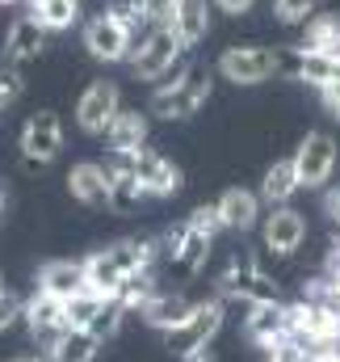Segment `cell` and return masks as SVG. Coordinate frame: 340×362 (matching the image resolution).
I'll list each match as a JSON object with an SVG mask.
<instances>
[{"mask_svg": "<svg viewBox=\"0 0 340 362\" xmlns=\"http://www.w3.org/2000/svg\"><path fill=\"white\" fill-rule=\"evenodd\" d=\"M152 262H156L152 240H118V245L97 249L85 257V286L101 291L105 299H118L130 278L152 274Z\"/></svg>", "mask_w": 340, "mask_h": 362, "instance_id": "6da1fadb", "label": "cell"}, {"mask_svg": "<svg viewBox=\"0 0 340 362\" xmlns=\"http://www.w3.org/2000/svg\"><path fill=\"white\" fill-rule=\"evenodd\" d=\"M210 89H214L210 68L181 59L169 76L152 89V97H147V114L169 118V122H172V118H193V114L210 101Z\"/></svg>", "mask_w": 340, "mask_h": 362, "instance_id": "7a4b0ae2", "label": "cell"}, {"mask_svg": "<svg viewBox=\"0 0 340 362\" xmlns=\"http://www.w3.org/2000/svg\"><path fill=\"white\" fill-rule=\"evenodd\" d=\"M214 72L231 85H244V89H256L265 81H273L281 72V55L273 47H260V42H236L219 55Z\"/></svg>", "mask_w": 340, "mask_h": 362, "instance_id": "3957f363", "label": "cell"}, {"mask_svg": "<svg viewBox=\"0 0 340 362\" xmlns=\"http://www.w3.org/2000/svg\"><path fill=\"white\" fill-rule=\"evenodd\" d=\"M181 55H185V47H181V38L172 30H143L135 38V51H130L126 64H130V76L135 81L160 85L172 68L181 64Z\"/></svg>", "mask_w": 340, "mask_h": 362, "instance_id": "277c9868", "label": "cell"}, {"mask_svg": "<svg viewBox=\"0 0 340 362\" xmlns=\"http://www.w3.org/2000/svg\"><path fill=\"white\" fill-rule=\"evenodd\" d=\"M17 148H21V160L30 169H47L51 160H59L63 152V122L55 110H38L21 122V135H17Z\"/></svg>", "mask_w": 340, "mask_h": 362, "instance_id": "5b68a950", "label": "cell"}, {"mask_svg": "<svg viewBox=\"0 0 340 362\" xmlns=\"http://www.w3.org/2000/svg\"><path fill=\"white\" fill-rule=\"evenodd\" d=\"M219 329H223V299H202V303H193L185 325H176L172 333H164V346H169V354L185 358V354L210 346L219 337Z\"/></svg>", "mask_w": 340, "mask_h": 362, "instance_id": "8992f818", "label": "cell"}, {"mask_svg": "<svg viewBox=\"0 0 340 362\" xmlns=\"http://www.w3.org/2000/svg\"><path fill=\"white\" fill-rule=\"evenodd\" d=\"M340 148L328 131H307L303 144L294 148V169H298V185L303 189H324L332 173H336Z\"/></svg>", "mask_w": 340, "mask_h": 362, "instance_id": "52a82bcc", "label": "cell"}, {"mask_svg": "<svg viewBox=\"0 0 340 362\" xmlns=\"http://www.w3.org/2000/svg\"><path fill=\"white\" fill-rule=\"evenodd\" d=\"M118 114H122V89L114 81H105V76L88 81L80 101H76V127L92 139H105V131H109V122Z\"/></svg>", "mask_w": 340, "mask_h": 362, "instance_id": "ba28073f", "label": "cell"}, {"mask_svg": "<svg viewBox=\"0 0 340 362\" xmlns=\"http://www.w3.org/2000/svg\"><path fill=\"white\" fill-rule=\"evenodd\" d=\"M80 42H85L88 59H97V64H126L135 51V34L126 25H118L109 13L88 17L85 30H80Z\"/></svg>", "mask_w": 340, "mask_h": 362, "instance_id": "9c48e42d", "label": "cell"}, {"mask_svg": "<svg viewBox=\"0 0 340 362\" xmlns=\"http://www.w3.org/2000/svg\"><path fill=\"white\" fill-rule=\"evenodd\" d=\"M260 240H265V253L294 257L307 240V215L294 206H269V215L260 219Z\"/></svg>", "mask_w": 340, "mask_h": 362, "instance_id": "30bf717a", "label": "cell"}, {"mask_svg": "<svg viewBox=\"0 0 340 362\" xmlns=\"http://www.w3.org/2000/svg\"><path fill=\"white\" fill-rule=\"evenodd\" d=\"M244 337L269 350L277 346L281 337H290V320H286V303L277 299H260V303H248V316H244Z\"/></svg>", "mask_w": 340, "mask_h": 362, "instance_id": "8fae6325", "label": "cell"}, {"mask_svg": "<svg viewBox=\"0 0 340 362\" xmlns=\"http://www.w3.org/2000/svg\"><path fill=\"white\" fill-rule=\"evenodd\" d=\"M219 282H223V295H236V299H244V303L277 299V282L260 270L253 257H244V262H231V266H227V274H223Z\"/></svg>", "mask_w": 340, "mask_h": 362, "instance_id": "7c38bea8", "label": "cell"}, {"mask_svg": "<svg viewBox=\"0 0 340 362\" xmlns=\"http://www.w3.org/2000/svg\"><path fill=\"white\" fill-rule=\"evenodd\" d=\"M135 173H139V181H143V194H147V198H176L181 185H185L181 165H172L169 156L147 152V148L135 156Z\"/></svg>", "mask_w": 340, "mask_h": 362, "instance_id": "4fadbf2b", "label": "cell"}, {"mask_svg": "<svg viewBox=\"0 0 340 362\" xmlns=\"http://www.w3.org/2000/svg\"><path fill=\"white\" fill-rule=\"evenodd\" d=\"M42 47H47V30H42L30 13L17 17V21L8 25V34H4V68L21 72L25 64H34V59L42 55Z\"/></svg>", "mask_w": 340, "mask_h": 362, "instance_id": "5bb4252c", "label": "cell"}, {"mask_svg": "<svg viewBox=\"0 0 340 362\" xmlns=\"http://www.w3.org/2000/svg\"><path fill=\"white\" fill-rule=\"evenodd\" d=\"M105 173H109V211L114 215H130V211H139V202L147 198L143 194V181L135 173V156H114L109 165H105Z\"/></svg>", "mask_w": 340, "mask_h": 362, "instance_id": "9a60e30c", "label": "cell"}, {"mask_svg": "<svg viewBox=\"0 0 340 362\" xmlns=\"http://www.w3.org/2000/svg\"><path fill=\"white\" fill-rule=\"evenodd\" d=\"M147 135H152L147 110H126V105H122V114H118V118L109 122V131H105V144H109L114 156H139V152L147 148Z\"/></svg>", "mask_w": 340, "mask_h": 362, "instance_id": "2e32d148", "label": "cell"}, {"mask_svg": "<svg viewBox=\"0 0 340 362\" xmlns=\"http://www.w3.org/2000/svg\"><path fill=\"white\" fill-rule=\"evenodd\" d=\"M21 325L30 329L34 341H55V337L68 329V320H63V299L34 291V295L25 299V308H21Z\"/></svg>", "mask_w": 340, "mask_h": 362, "instance_id": "e0dca14e", "label": "cell"}, {"mask_svg": "<svg viewBox=\"0 0 340 362\" xmlns=\"http://www.w3.org/2000/svg\"><path fill=\"white\" fill-rule=\"evenodd\" d=\"M214 211H219V219H223L227 232H253L256 223H260V194L244 189V185H231V189L219 194Z\"/></svg>", "mask_w": 340, "mask_h": 362, "instance_id": "ac0fdd59", "label": "cell"}, {"mask_svg": "<svg viewBox=\"0 0 340 362\" xmlns=\"http://www.w3.org/2000/svg\"><path fill=\"white\" fill-rule=\"evenodd\" d=\"M80 286H85V262H72V257L42 262L38 266V278H34V291L55 295V299H72Z\"/></svg>", "mask_w": 340, "mask_h": 362, "instance_id": "d6986e66", "label": "cell"}, {"mask_svg": "<svg viewBox=\"0 0 340 362\" xmlns=\"http://www.w3.org/2000/svg\"><path fill=\"white\" fill-rule=\"evenodd\" d=\"M68 194L80 206H105L109 202V173H105V165H97V160L72 165L68 169Z\"/></svg>", "mask_w": 340, "mask_h": 362, "instance_id": "ffe728a7", "label": "cell"}, {"mask_svg": "<svg viewBox=\"0 0 340 362\" xmlns=\"http://www.w3.org/2000/svg\"><path fill=\"white\" fill-rule=\"evenodd\" d=\"M101 354V341L88 333V329H63L55 341H47L42 358L47 362H97Z\"/></svg>", "mask_w": 340, "mask_h": 362, "instance_id": "44dd1931", "label": "cell"}, {"mask_svg": "<svg viewBox=\"0 0 340 362\" xmlns=\"http://www.w3.org/2000/svg\"><path fill=\"white\" fill-rule=\"evenodd\" d=\"M303 185H298V169H294V156H286V160H273L269 169H265V177H260V202H269V206H290V198L298 194Z\"/></svg>", "mask_w": 340, "mask_h": 362, "instance_id": "7402d4cb", "label": "cell"}, {"mask_svg": "<svg viewBox=\"0 0 340 362\" xmlns=\"http://www.w3.org/2000/svg\"><path fill=\"white\" fill-rule=\"evenodd\" d=\"M210 8H214V0H185V4H181V13H176V21H172V34L181 38L185 51H193V47L210 34Z\"/></svg>", "mask_w": 340, "mask_h": 362, "instance_id": "603a6c76", "label": "cell"}, {"mask_svg": "<svg viewBox=\"0 0 340 362\" xmlns=\"http://www.w3.org/2000/svg\"><path fill=\"white\" fill-rule=\"evenodd\" d=\"M193 312V303L185 299V295H152L147 303H143V325H152V329H160V333H172L176 325H185V316Z\"/></svg>", "mask_w": 340, "mask_h": 362, "instance_id": "cb8c5ba5", "label": "cell"}, {"mask_svg": "<svg viewBox=\"0 0 340 362\" xmlns=\"http://www.w3.org/2000/svg\"><path fill=\"white\" fill-rule=\"evenodd\" d=\"M30 17L47 34H68L80 25V0H30Z\"/></svg>", "mask_w": 340, "mask_h": 362, "instance_id": "d4e9b609", "label": "cell"}, {"mask_svg": "<svg viewBox=\"0 0 340 362\" xmlns=\"http://www.w3.org/2000/svg\"><path fill=\"white\" fill-rule=\"evenodd\" d=\"M298 51H311V55H336L340 51V13H315L307 25H303V42Z\"/></svg>", "mask_w": 340, "mask_h": 362, "instance_id": "484cf974", "label": "cell"}, {"mask_svg": "<svg viewBox=\"0 0 340 362\" xmlns=\"http://www.w3.org/2000/svg\"><path fill=\"white\" fill-rule=\"evenodd\" d=\"M105 303H114V299H105V295L92 291V286H80L72 299H63V320H68V329H92L97 316L105 312Z\"/></svg>", "mask_w": 340, "mask_h": 362, "instance_id": "4316f807", "label": "cell"}, {"mask_svg": "<svg viewBox=\"0 0 340 362\" xmlns=\"http://www.w3.org/2000/svg\"><path fill=\"white\" fill-rule=\"evenodd\" d=\"M294 81H303L311 89H324V85L340 81V68H336L332 55H311V51H298L294 47Z\"/></svg>", "mask_w": 340, "mask_h": 362, "instance_id": "83f0119b", "label": "cell"}, {"mask_svg": "<svg viewBox=\"0 0 340 362\" xmlns=\"http://www.w3.org/2000/svg\"><path fill=\"white\" fill-rule=\"evenodd\" d=\"M269 358L265 362H315V354H320V346H311V341H303V337H281L277 346H269L265 350Z\"/></svg>", "mask_w": 340, "mask_h": 362, "instance_id": "f1b7e54d", "label": "cell"}, {"mask_svg": "<svg viewBox=\"0 0 340 362\" xmlns=\"http://www.w3.org/2000/svg\"><path fill=\"white\" fill-rule=\"evenodd\" d=\"M181 4H185V0H139V13H143L147 30H172Z\"/></svg>", "mask_w": 340, "mask_h": 362, "instance_id": "f546056e", "label": "cell"}, {"mask_svg": "<svg viewBox=\"0 0 340 362\" xmlns=\"http://www.w3.org/2000/svg\"><path fill=\"white\" fill-rule=\"evenodd\" d=\"M273 17L281 25H307L315 17V0H273Z\"/></svg>", "mask_w": 340, "mask_h": 362, "instance_id": "4dcf8cb0", "label": "cell"}, {"mask_svg": "<svg viewBox=\"0 0 340 362\" xmlns=\"http://www.w3.org/2000/svg\"><path fill=\"white\" fill-rule=\"evenodd\" d=\"M17 97H21V72H13V68H0V110H8Z\"/></svg>", "mask_w": 340, "mask_h": 362, "instance_id": "1f68e13d", "label": "cell"}, {"mask_svg": "<svg viewBox=\"0 0 340 362\" xmlns=\"http://www.w3.org/2000/svg\"><path fill=\"white\" fill-rule=\"evenodd\" d=\"M21 308H25V303H21L13 291H4V295H0V333H4V329H13V325L21 320Z\"/></svg>", "mask_w": 340, "mask_h": 362, "instance_id": "d6a6232c", "label": "cell"}, {"mask_svg": "<svg viewBox=\"0 0 340 362\" xmlns=\"http://www.w3.org/2000/svg\"><path fill=\"white\" fill-rule=\"evenodd\" d=\"M320 101H324V110H328L332 118H340V81L324 85V89H320Z\"/></svg>", "mask_w": 340, "mask_h": 362, "instance_id": "836d02e7", "label": "cell"}, {"mask_svg": "<svg viewBox=\"0 0 340 362\" xmlns=\"http://www.w3.org/2000/svg\"><path fill=\"white\" fill-rule=\"evenodd\" d=\"M214 8L227 13V17H244V13H253L256 8V0H214Z\"/></svg>", "mask_w": 340, "mask_h": 362, "instance_id": "e575fe53", "label": "cell"}, {"mask_svg": "<svg viewBox=\"0 0 340 362\" xmlns=\"http://www.w3.org/2000/svg\"><path fill=\"white\" fill-rule=\"evenodd\" d=\"M181 362H214V354H210V346H202V350H193V354H185Z\"/></svg>", "mask_w": 340, "mask_h": 362, "instance_id": "d590c367", "label": "cell"}, {"mask_svg": "<svg viewBox=\"0 0 340 362\" xmlns=\"http://www.w3.org/2000/svg\"><path fill=\"white\" fill-rule=\"evenodd\" d=\"M328 211L340 219V189H332V194H328Z\"/></svg>", "mask_w": 340, "mask_h": 362, "instance_id": "8d00e7d4", "label": "cell"}, {"mask_svg": "<svg viewBox=\"0 0 340 362\" xmlns=\"http://www.w3.org/2000/svg\"><path fill=\"white\" fill-rule=\"evenodd\" d=\"M13 362H47V358H42V354H17Z\"/></svg>", "mask_w": 340, "mask_h": 362, "instance_id": "74e56055", "label": "cell"}, {"mask_svg": "<svg viewBox=\"0 0 340 362\" xmlns=\"http://www.w3.org/2000/svg\"><path fill=\"white\" fill-rule=\"evenodd\" d=\"M0 4H4V8H13V4H25V0H0Z\"/></svg>", "mask_w": 340, "mask_h": 362, "instance_id": "f35d334b", "label": "cell"}, {"mask_svg": "<svg viewBox=\"0 0 340 362\" xmlns=\"http://www.w3.org/2000/svg\"><path fill=\"white\" fill-rule=\"evenodd\" d=\"M0 215H4V185H0Z\"/></svg>", "mask_w": 340, "mask_h": 362, "instance_id": "ab89813d", "label": "cell"}, {"mask_svg": "<svg viewBox=\"0 0 340 362\" xmlns=\"http://www.w3.org/2000/svg\"><path fill=\"white\" fill-rule=\"evenodd\" d=\"M0 295H4V274H0Z\"/></svg>", "mask_w": 340, "mask_h": 362, "instance_id": "60d3db41", "label": "cell"}, {"mask_svg": "<svg viewBox=\"0 0 340 362\" xmlns=\"http://www.w3.org/2000/svg\"><path fill=\"white\" fill-rule=\"evenodd\" d=\"M332 59H336V68H340V51H336V55H332Z\"/></svg>", "mask_w": 340, "mask_h": 362, "instance_id": "b9f144b4", "label": "cell"}, {"mask_svg": "<svg viewBox=\"0 0 340 362\" xmlns=\"http://www.w3.org/2000/svg\"><path fill=\"white\" fill-rule=\"evenodd\" d=\"M0 114H4V110H0Z\"/></svg>", "mask_w": 340, "mask_h": 362, "instance_id": "7bdbcfd3", "label": "cell"}, {"mask_svg": "<svg viewBox=\"0 0 340 362\" xmlns=\"http://www.w3.org/2000/svg\"><path fill=\"white\" fill-rule=\"evenodd\" d=\"M25 4H30V0H25Z\"/></svg>", "mask_w": 340, "mask_h": 362, "instance_id": "ee69618b", "label": "cell"}]
</instances>
